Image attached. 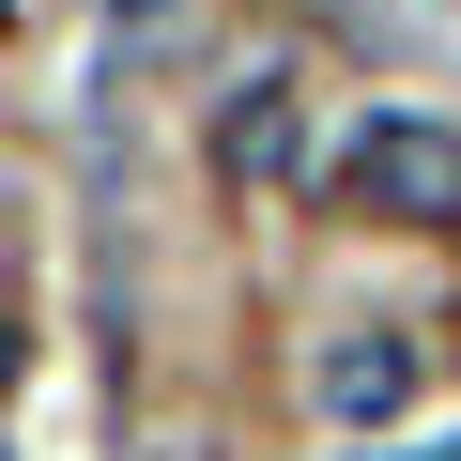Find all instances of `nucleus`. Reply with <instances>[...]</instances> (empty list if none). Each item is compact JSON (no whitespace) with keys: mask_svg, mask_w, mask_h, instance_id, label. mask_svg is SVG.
Segmentation results:
<instances>
[{"mask_svg":"<svg viewBox=\"0 0 461 461\" xmlns=\"http://www.w3.org/2000/svg\"><path fill=\"white\" fill-rule=\"evenodd\" d=\"M16 369H32V323H16V308H0V384H16Z\"/></svg>","mask_w":461,"mask_h":461,"instance_id":"obj_5","label":"nucleus"},{"mask_svg":"<svg viewBox=\"0 0 461 461\" xmlns=\"http://www.w3.org/2000/svg\"><path fill=\"white\" fill-rule=\"evenodd\" d=\"M384 461H461V430H430V446H384Z\"/></svg>","mask_w":461,"mask_h":461,"instance_id":"obj_6","label":"nucleus"},{"mask_svg":"<svg viewBox=\"0 0 461 461\" xmlns=\"http://www.w3.org/2000/svg\"><path fill=\"white\" fill-rule=\"evenodd\" d=\"M293 169H308V108H293V77H247L215 108V185L230 200H277Z\"/></svg>","mask_w":461,"mask_h":461,"instance_id":"obj_2","label":"nucleus"},{"mask_svg":"<svg viewBox=\"0 0 461 461\" xmlns=\"http://www.w3.org/2000/svg\"><path fill=\"white\" fill-rule=\"evenodd\" d=\"M339 215H369V230H446L461 215V139L446 123H354V154H339Z\"/></svg>","mask_w":461,"mask_h":461,"instance_id":"obj_1","label":"nucleus"},{"mask_svg":"<svg viewBox=\"0 0 461 461\" xmlns=\"http://www.w3.org/2000/svg\"><path fill=\"white\" fill-rule=\"evenodd\" d=\"M185 16H200V0H108V47H123V62H169Z\"/></svg>","mask_w":461,"mask_h":461,"instance_id":"obj_4","label":"nucleus"},{"mask_svg":"<svg viewBox=\"0 0 461 461\" xmlns=\"http://www.w3.org/2000/svg\"><path fill=\"white\" fill-rule=\"evenodd\" d=\"M308 384H323V415H339V430H384V415L415 400V339L354 323V339H323V369H308Z\"/></svg>","mask_w":461,"mask_h":461,"instance_id":"obj_3","label":"nucleus"}]
</instances>
